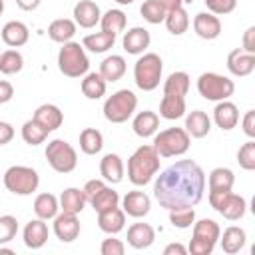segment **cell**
<instances>
[{"mask_svg": "<svg viewBox=\"0 0 255 255\" xmlns=\"http://www.w3.org/2000/svg\"><path fill=\"white\" fill-rule=\"evenodd\" d=\"M209 205L223 215L229 221H237L245 215L247 211V201L245 197L233 193V191H221V193H209Z\"/></svg>", "mask_w": 255, "mask_h": 255, "instance_id": "8fae6325", "label": "cell"}, {"mask_svg": "<svg viewBox=\"0 0 255 255\" xmlns=\"http://www.w3.org/2000/svg\"><path fill=\"white\" fill-rule=\"evenodd\" d=\"M2 253H6V255H14V251L10 249V247H4V245H0V255Z\"/></svg>", "mask_w": 255, "mask_h": 255, "instance_id": "680465c9", "label": "cell"}, {"mask_svg": "<svg viewBox=\"0 0 255 255\" xmlns=\"http://www.w3.org/2000/svg\"><path fill=\"white\" fill-rule=\"evenodd\" d=\"M100 26H102V32H110V34L118 36L126 28V14L122 10H118V8H112L106 14H102Z\"/></svg>", "mask_w": 255, "mask_h": 255, "instance_id": "f35d334b", "label": "cell"}, {"mask_svg": "<svg viewBox=\"0 0 255 255\" xmlns=\"http://www.w3.org/2000/svg\"><path fill=\"white\" fill-rule=\"evenodd\" d=\"M241 126H243V131H245V133H247L251 139H255V110L245 112Z\"/></svg>", "mask_w": 255, "mask_h": 255, "instance_id": "f907efd6", "label": "cell"}, {"mask_svg": "<svg viewBox=\"0 0 255 255\" xmlns=\"http://www.w3.org/2000/svg\"><path fill=\"white\" fill-rule=\"evenodd\" d=\"M219 235L221 229L213 219H199L197 223H193V235L187 251L191 255H211L219 241Z\"/></svg>", "mask_w": 255, "mask_h": 255, "instance_id": "8992f818", "label": "cell"}, {"mask_svg": "<svg viewBox=\"0 0 255 255\" xmlns=\"http://www.w3.org/2000/svg\"><path fill=\"white\" fill-rule=\"evenodd\" d=\"M169 221L177 229H187L195 223V209L193 207H177L169 209Z\"/></svg>", "mask_w": 255, "mask_h": 255, "instance_id": "ee69618b", "label": "cell"}, {"mask_svg": "<svg viewBox=\"0 0 255 255\" xmlns=\"http://www.w3.org/2000/svg\"><path fill=\"white\" fill-rule=\"evenodd\" d=\"M114 44H116V36L110 34V32L88 34V36H84V40H82V46L88 48V50L94 52V54H104V52H108L110 48H114Z\"/></svg>", "mask_w": 255, "mask_h": 255, "instance_id": "836d02e7", "label": "cell"}, {"mask_svg": "<svg viewBox=\"0 0 255 255\" xmlns=\"http://www.w3.org/2000/svg\"><path fill=\"white\" fill-rule=\"evenodd\" d=\"M54 235L62 241V243H72L74 239H78L80 235V221L78 215L74 213H58L54 217Z\"/></svg>", "mask_w": 255, "mask_h": 255, "instance_id": "7c38bea8", "label": "cell"}, {"mask_svg": "<svg viewBox=\"0 0 255 255\" xmlns=\"http://www.w3.org/2000/svg\"><path fill=\"white\" fill-rule=\"evenodd\" d=\"M124 74H126V60H124V56L112 54V56H108V58L102 60V64H100V76L106 82H118V80H122Z\"/></svg>", "mask_w": 255, "mask_h": 255, "instance_id": "f1b7e54d", "label": "cell"}, {"mask_svg": "<svg viewBox=\"0 0 255 255\" xmlns=\"http://www.w3.org/2000/svg\"><path fill=\"white\" fill-rule=\"evenodd\" d=\"M108 82L100 76V72H88L82 80V94L88 100H100L106 94Z\"/></svg>", "mask_w": 255, "mask_h": 255, "instance_id": "e575fe53", "label": "cell"}, {"mask_svg": "<svg viewBox=\"0 0 255 255\" xmlns=\"http://www.w3.org/2000/svg\"><path fill=\"white\" fill-rule=\"evenodd\" d=\"M205 191V173L193 159H179L165 167L155 183L153 197L163 209L195 207Z\"/></svg>", "mask_w": 255, "mask_h": 255, "instance_id": "6da1fadb", "label": "cell"}, {"mask_svg": "<svg viewBox=\"0 0 255 255\" xmlns=\"http://www.w3.org/2000/svg\"><path fill=\"white\" fill-rule=\"evenodd\" d=\"M227 70L237 78L249 76L255 70V54H249L241 48L231 50L227 56Z\"/></svg>", "mask_w": 255, "mask_h": 255, "instance_id": "4fadbf2b", "label": "cell"}, {"mask_svg": "<svg viewBox=\"0 0 255 255\" xmlns=\"http://www.w3.org/2000/svg\"><path fill=\"white\" fill-rule=\"evenodd\" d=\"M161 72H163V62L157 54L153 52H147L143 54L135 66H133V80H135V86L143 92H151L159 86V80H161Z\"/></svg>", "mask_w": 255, "mask_h": 255, "instance_id": "5b68a950", "label": "cell"}, {"mask_svg": "<svg viewBox=\"0 0 255 255\" xmlns=\"http://www.w3.org/2000/svg\"><path fill=\"white\" fill-rule=\"evenodd\" d=\"M161 2H163V6H165L167 10H171V8L181 6V2H183V0H161Z\"/></svg>", "mask_w": 255, "mask_h": 255, "instance_id": "6f0895ef", "label": "cell"}, {"mask_svg": "<svg viewBox=\"0 0 255 255\" xmlns=\"http://www.w3.org/2000/svg\"><path fill=\"white\" fill-rule=\"evenodd\" d=\"M30 38V32H28V26L24 22H18V20H12V22H6L4 28H2V40L6 46L10 48H20L28 42Z\"/></svg>", "mask_w": 255, "mask_h": 255, "instance_id": "d4e9b609", "label": "cell"}, {"mask_svg": "<svg viewBox=\"0 0 255 255\" xmlns=\"http://www.w3.org/2000/svg\"><path fill=\"white\" fill-rule=\"evenodd\" d=\"M118 203H120V195H118V191L116 189H112V187H102L92 199H90V205L94 207V211H108V209H112V207H118Z\"/></svg>", "mask_w": 255, "mask_h": 255, "instance_id": "ab89813d", "label": "cell"}, {"mask_svg": "<svg viewBox=\"0 0 255 255\" xmlns=\"http://www.w3.org/2000/svg\"><path fill=\"white\" fill-rule=\"evenodd\" d=\"M14 137V128L8 122H0V145L10 143Z\"/></svg>", "mask_w": 255, "mask_h": 255, "instance_id": "db71d44e", "label": "cell"}, {"mask_svg": "<svg viewBox=\"0 0 255 255\" xmlns=\"http://www.w3.org/2000/svg\"><path fill=\"white\" fill-rule=\"evenodd\" d=\"M22 235H24V245L28 249H40L48 241V225L40 217L38 219H32V221L26 223Z\"/></svg>", "mask_w": 255, "mask_h": 255, "instance_id": "ffe728a7", "label": "cell"}, {"mask_svg": "<svg viewBox=\"0 0 255 255\" xmlns=\"http://www.w3.org/2000/svg\"><path fill=\"white\" fill-rule=\"evenodd\" d=\"M104 147V135L96 128H86L80 133V149L86 155H96Z\"/></svg>", "mask_w": 255, "mask_h": 255, "instance_id": "74e56055", "label": "cell"}, {"mask_svg": "<svg viewBox=\"0 0 255 255\" xmlns=\"http://www.w3.org/2000/svg\"><path fill=\"white\" fill-rule=\"evenodd\" d=\"M241 50H245L249 54H255V26H249L245 30V34H243V48Z\"/></svg>", "mask_w": 255, "mask_h": 255, "instance_id": "816d5d0a", "label": "cell"}, {"mask_svg": "<svg viewBox=\"0 0 255 255\" xmlns=\"http://www.w3.org/2000/svg\"><path fill=\"white\" fill-rule=\"evenodd\" d=\"M124 251H126V245L120 239L112 237V235L108 239H104L102 245H100V253L102 255H124Z\"/></svg>", "mask_w": 255, "mask_h": 255, "instance_id": "c3c4849f", "label": "cell"}, {"mask_svg": "<svg viewBox=\"0 0 255 255\" xmlns=\"http://www.w3.org/2000/svg\"><path fill=\"white\" fill-rule=\"evenodd\" d=\"M159 116L163 120H179L181 116H185V98L163 94L159 102Z\"/></svg>", "mask_w": 255, "mask_h": 255, "instance_id": "d590c367", "label": "cell"}, {"mask_svg": "<svg viewBox=\"0 0 255 255\" xmlns=\"http://www.w3.org/2000/svg\"><path fill=\"white\" fill-rule=\"evenodd\" d=\"M237 161L245 171H253L255 169V139L245 141L239 151H237Z\"/></svg>", "mask_w": 255, "mask_h": 255, "instance_id": "f6af8a7d", "label": "cell"}, {"mask_svg": "<svg viewBox=\"0 0 255 255\" xmlns=\"http://www.w3.org/2000/svg\"><path fill=\"white\" fill-rule=\"evenodd\" d=\"M100 173L104 177V181L116 185L124 179V161L118 153H106L100 159Z\"/></svg>", "mask_w": 255, "mask_h": 255, "instance_id": "7402d4cb", "label": "cell"}, {"mask_svg": "<svg viewBox=\"0 0 255 255\" xmlns=\"http://www.w3.org/2000/svg\"><path fill=\"white\" fill-rule=\"evenodd\" d=\"M191 137L183 128H167L153 137V147L159 153V157H175L183 155L189 149Z\"/></svg>", "mask_w": 255, "mask_h": 255, "instance_id": "52a82bcc", "label": "cell"}, {"mask_svg": "<svg viewBox=\"0 0 255 255\" xmlns=\"http://www.w3.org/2000/svg\"><path fill=\"white\" fill-rule=\"evenodd\" d=\"M40 185V175L28 165H12L4 173V187L14 195H32Z\"/></svg>", "mask_w": 255, "mask_h": 255, "instance_id": "9c48e42d", "label": "cell"}, {"mask_svg": "<svg viewBox=\"0 0 255 255\" xmlns=\"http://www.w3.org/2000/svg\"><path fill=\"white\" fill-rule=\"evenodd\" d=\"M185 253H187V249L181 243H169L163 249V255H185Z\"/></svg>", "mask_w": 255, "mask_h": 255, "instance_id": "11a10c76", "label": "cell"}, {"mask_svg": "<svg viewBox=\"0 0 255 255\" xmlns=\"http://www.w3.org/2000/svg\"><path fill=\"white\" fill-rule=\"evenodd\" d=\"M98 227L108 233V235H116L126 227V213L120 207H112L108 211H100L98 213Z\"/></svg>", "mask_w": 255, "mask_h": 255, "instance_id": "603a6c76", "label": "cell"}, {"mask_svg": "<svg viewBox=\"0 0 255 255\" xmlns=\"http://www.w3.org/2000/svg\"><path fill=\"white\" fill-rule=\"evenodd\" d=\"M40 2H42V0H16L18 8H22V10H26V12L36 10V8L40 6Z\"/></svg>", "mask_w": 255, "mask_h": 255, "instance_id": "9f6ffc18", "label": "cell"}, {"mask_svg": "<svg viewBox=\"0 0 255 255\" xmlns=\"http://www.w3.org/2000/svg\"><path fill=\"white\" fill-rule=\"evenodd\" d=\"M211 129V120L205 112L201 110H193L185 116V131L189 133V137H195V139H201L209 133Z\"/></svg>", "mask_w": 255, "mask_h": 255, "instance_id": "cb8c5ba5", "label": "cell"}, {"mask_svg": "<svg viewBox=\"0 0 255 255\" xmlns=\"http://www.w3.org/2000/svg\"><path fill=\"white\" fill-rule=\"evenodd\" d=\"M213 122L223 131L233 129L237 126V122H239V110H237V106L233 102H229V100L217 102V106L213 110Z\"/></svg>", "mask_w": 255, "mask_h": 255, "instance_id": "e0dca14e", "label": "cell"}, {"mask_svg": "<svg viewBox=\"0 0 255 255\" xmlns=\"http://www.w3.org/2000/svg\"><path fill=\"white\" fill-rule=\"evenodd\" d=\"M102 187H106V183L102 181V179H90V181H86V185L82 187V191H84V197H86V201H90Z\"/></svg>", "mask_w": 255, "mask_h": 255, "instance_id": "681fc988", "label": "cell"}, {"mask_svg": "<svg viewBox=\"0 0 255 255\" xmlns=\"http://www.w3.org/2000/svg\"><path fill=\"white\" fill-rule=\"evenodd\" d=\"M116 2H118V4H122V6H128V4H131L133 0H116Z\"/></svg>", "mask_w": 255, "mask_h": 255, "instance_id": "91938a15", "label": "cell"}, {"mask_svg": "<svg viewBox=\"0 0 255 255\" xmlns=\"http://www.w3.org/2000/svg\"><path fill=\"white\" fill-rule=\"evenodd\" d=\"M126 239L133 249H147L155 241V229L149 223H133L128 227Z\"/></svg>", "mask_w": 255, "mask_h": 255, "instance_id": "ac0fdd59", "label": "cell"}, {"mask_svg": "<svg viewBox=\"0 0 255 255\" xmlns=\"http://www.w3.org/2000/svg\"><path fill=\"white\" fill-rule=\"evenodd\" d=\"M18 233V221L14 215H0V245L10 243Z\"/></svg>", "mask_w": 255, "mask_h": 255, "instance_id": "bcb514c9", "label": "cell"}, {"mask_svg": "<svg viewBox=\"0 0 255 255\" xmlns=\"http://www.w3.org/2000/svg\"><path fill=\"white\" fill-rule=\"evenodd\" d=\"M189 92V76L185 72H173L163 82V94L165 96H179L185 98Z\"/></svg>", "mask_w": 255, "mask_h": 255, "instance_id": "8d00e7d4", "label": "cell"}, {"mask_svg": "<svg viewBox=\"0 0 255 255\" xmlns=\"http://www.w3.org/2000/svg\"><path fill=\"white\" fill-rule=\"evenodd\" d=\"M122 209L129 217H145L151 209V199L143 191H128L122 199Z\"/></svg>", "mask_w": 255, "mask_h": 255, "instance_id": "5bb4252c", "label": "cell"}, {"mask_svg": "<svg viewBox=\"0 0 255 255\" xmlns=\"http://www.w3.org/2000/svg\"><path fill=\"white\" fill-rule=\"evenodd\" d=\"M139 14H141V18H143L145 22H149V24H159V22H163V18H165V14H167V8L163 6L161 0H145V2L141 4V8H139Z\"/></svg>", "mask_w": 255, "mask_h": 255, "instance_id": "7bdbcfd3", "label": "cell"}, {"mask_svg": "<svg viewBox=\"0 0 255 255\" xmlns=\"http://www.w3.org/2000/svg\"><path fill=\"white\" fill-rule=\"evenodd\" d=\"M76 22L70 20V18H58L54 20L50 26H48V36L52 42H58V44H66L74 38L76 34Z\"/></svg>", "mask_w": 255, "mask_h": 255, "instance_id": "83f0119b", "label": "cell"}, {"mask_svg": "<svg viewBox=\"0 0 255 255\" xmlns=\"http://www.w3.org/2000/svg\"><path fill=\"white\" fill-rule=\"evenodd\" d=\"M159 171V153L153 145H139L128 159V179L133 185H147Z\"/></svg>", "mask_w": 255, "mask_h": 255, "instance_id": "7a4b0ae2", "label": "cell"}, {"mask_svg": "<svg viewBox=\"0 0 255 255\" xmlns=\"http://www.w3.org/2000/svg\"><path fill=\"white\" fill-rule=\"evenodd\" d=\"M235 183V175L229 167H215L209 173V193L231 191Z\"/></svg>", "mask_w": 255, "mask_h": 255, "instance_id": "1f68e13d", "label": "cell"}, {"mask_svg": "<svg viewBox=\"0 0 255 255\" xmlns=\"http://www.w3.org/2000/svg\"><path fill=\"white\" fill-rule=\"evenodd\" d=\"M14 98V88L10 82L0 80V104H8Z\"/></svg>", "mask_w": 255, "mask_h": 255, "instance_id": "f5cc1de1", "label": "cell"}, {"mask_svg": "<svg viewBox=\"0 0 255 255\" xmlns=\"http://www.w3.org/2000/svg\"><path fill=\"white\" fill-rule=\"evenodd\" d=\"M205 6L211 14H229L235 10L237 0H205Z\"/></svg>", "mask_w": 255, "mask_h": 255, "instance_id": "7dc6e473", "label": "cell"}, {"mask_svg": "<svg viewBox=\"0 0 255 255\" xmlns=\"http://www.w3.org/2000/svg\"><path fill=\"white\" fill-rule=\"evenodd\" d=\"M131 128H133L135 135H139V137H151V135H155L157 129H159V116H157L155 112L143 110V112H139V114L133 118Z\"/></svg>", "mask_w": 255, "mask_h": 255, "instance_id": "484cf974", "label": "cell"}, {"mask_svg": "<svg viewBox=\"0 0 255 255\" xmlns=\"http://www.w3.org/2000/svg\"><path fill=\"white\" fill-rule=\"evenodd\" d=\"M197 92L201 98L209 102H223L233 96L235 84L227 76H221L215 72H203L197 78Z\"/></svg>", "mask_w": 255, "mask_h": 255, "instance_id": "ba28073f", "label": "cell"}, {"mask_svg": "<svg viewBox=\"0 0 255 255\" xmlns=\"http://www.w3.org/2000/svg\"><path fill=\"white\" fill-rule=\"evenodd\" d=\"M46 159L50 167L58 173H70L78 165V153L76 149L64 141V139H52L46 145Z\"/></svg>", "mask_w": 255, "mask_h": 255, "instance_id": "30bf717a", "label": "cell"}, {"mask_svg": "<svg viewBox=\"0 0 255 255\" xmlns=\"http://www.w3.org/2000/svg\"><path fill=\"white\" fill-rule=\"evenodd\" d=\"M22 68H24V56L18 50L10 48L0 54V72L2 74L12 76V74H18Z\"/></svg>", "mask_w": 255, "mask_h": 255, "instance_id": "b9f144b4", "label": "cell"}, {"mask_svg": "<svg viewBox=\"0 0 255 255\" xmlns=\"http://www.w3.org/2000/svg\"><path fill=\"white\" fill-rule=\"evenodd\" d=\"M193 30L203 40H215L221 34V20L211 12H199L193 18Z\"/></svg>", "mask_w": 255, "mask_h": 255, "instance_id": "2e32d148", "label": "cell"}, {"mask_svg": "<svg viewBox=\"0 0 255 255\" xmlns=\"http://www.w3.org/2000/svg\"><path fill=\"white\" fill-rule=\"evenodd\" d=\"M219 239H221V249L227 255H235V253H239L245 247L247 233H245V229H241L237 225H229L223 231V235H219Z\"/></svg>", "mask_w": 255, "mask_h": 255, "instance_id": "4316f807", "label": "cell"}, {"mask_svg": "<svg viewBox=\"0 0 255 255\" xmlns=\"http://www.w3.org/2000/svg\"><path fill=\"white\" fill-rule=\"evenodd\" d=\"M163 22H165L167 32L173 34V36H181V34H185L187 28H189V16H187V12H185L183 6H177V8L167 10Z\"/></svg>", "mask_w": 255, "mask_h": 255, "instance_id": "4dcf8cb0", "label": "cell"}, {"mask_svg": "<svg viewBox=\"0 0 255 255\" xmlns=\"http://www.w3.org/2000/svg\"><path fill=\"white\" fill-rule=\"evenodd\" d=\"M32 120H36V122H38L42 128H46L48 131H54V129H58V128L64 124V114H62V110H60L58 106H54V104H42V106L36 108Z\"/></svg>", "mask_w": 255, "mask_h": 255, "instance_id": "44dd1931", "label": "cell"}, {"mask_svg": "<svg viewBox=\"0 0 255 255\" xmlns=\"http://www.w3.org/2000/svg\"><path fill=\"white\" fill-rule=\"evenodd\" d=\"M2 12H4V0H0V16H2Z\"/></svg>", "mask_w": 255, "mask_h": 255, "instance_id": "94428289", "label": "cell"}, {"mask_svg": "<svg viewBox=\"0 0 255 255\" xmlns=\"http://www.w3.org/2000/svg\"><path fill=\"white\" fill-rule=\"evenodd\" d=\"M149 42H151V36L141 26L129 28L122 38V46L128 54H143V50L149 46Z\"/></svg>", "mask_w": 255, "mask_h": 255, "instance_id": "d6986e66", "label": "cell"}, {"mask_svg": "<svg viewBox=\"0 0 255 255\" xmlns=\"http://www.w3.org/2000/svg\"><path fill=\"white\" fill-rule=\"evenodd\" d=\"M58 68L68 78H82L90 70V60L80 42H66L58 52Z\"/></svg>", "mask_w": 255, "mask_h": 255, "instance_id": "3957f363", "label": "cell"}, {"mask_svg": "<svg viewBox=\"0 0 255 255\" xmlns=\"http://www.w3.org/2000/svg\"><path fill=\"white\" fill-rule=\"evenodd\" d=\"M58 201H60V209H62V211L74 213V215L82 213V209H84L86 203H88L86 197H84V191L78 189V187H68V189H64Z\"/></svg>", "mask_w": 255, "mask_h": 255, "instance_id": "f546056e", "label": "cell"}, {"mask_svg": "<svg viewBox=\"0 0 255 255\" xmlns=\"http://www.w3.org/2000/svg\"><path fill=\"white\" fill-rule=\"evenodd\" d=\"M135 108H137V96L131 90L124 88L114 92L104 102V118L112 124H124L133 116Z\"/></svg>", "mask_w": 255, "mask_h": 255, "instance_id": "277c9868", "label": "cell"}, {"mask_svg": "<svg viewBox=\"0 0 255 255\" xmlns=\"http://www.w3.org/2000/svg\"><path fill=\"white\" fill-rule=\"evenodd\" d=\"M48 129L46 128H42L36 120H28V122H24V126H22V139L28 143V145H40V143H44L46 141V137H48Z\"/></svg>", "mask_w": 255, "mask_h": 255, "instance_id": "60d3db41", "label": "cell"}, {"mask_svg": "<svg viewBox=\"0 0 255 255\" xmlns=\"http://www.w3.org/2000/svg\"><path fill=\"white\" fill-rule=\"evenodd\" d=\"M102 18L100 6L92 0H80L74 6V22L80 28H94Z\"/></svg>", "mask_w": 255, "mask_h": 255, "instance_id": "9a60e30c", "label": "cell"}, {"mask_svg": "<svg viewBox=\"0 0 255 255\" xmlns=\"http://www.w3.org/2000/svg\"><path fill=\"white\" fill-rule=\"evenodd\" d=\"M58 209H60V201L54 193H40L34 199V213L44 221L54 219L58 215Z\"/></svg>", "mask_w": 255, "mask_h": 255, "instance_id": "d6a6232c", "label": "cell"}]
</instances>
